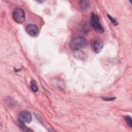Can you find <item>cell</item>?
Segmentation results:
<instances>
[{
  "label": "cell",
  "instance_id": "obj_1",
  "mask_svg": "<svg viewBox=\"0 0 132 132\" xmlns=\"http://www.w3.org/2000/svg\"><path fill=\"white\" fill-rule=\"evenodd\" d=\"M87 45V40L82 37H77L74 38L70 43L71 49L74 51H78L82 49Z\"/></svg>",
  "mask_w": 132,
  "mask_h": 132
},
{
  "label": "cell",
  "instance_id": "obj_2",
  "mask_svg": "<svg viewBox=\"0 0 132 132\" xmlns=\"http://www.w3.org/2000/svg\"><path fill=\"white\" fill-rule=\"evenodd\" d=\"M90 21L92 27L97 32L102 34L104 32V28L101 24L97 15L94 13H92L90 18Z\"/></svg>",
  "mask_w": 132,
  "mask_h": 132
},
{
  "label": "cell",
  "instance_id": "obj_3",
  "mask_svg": "<svg viewBox=\"0 0 132 132\" xmlns=\"http://www.w3.org/2000/svg\"><path fill=\"white\" fill-rule=\"evenodd\" d=\"M90 44L92 51L96 54L101 52L104 46L103 41L102 39L99 37L93 38L91 41Z\"/></svg>",
  "mask_w": 132,
  "mask_h": 132
},
{
  "label": "cell",
  "instance_id": "obj_4",
  "mask_svg": "<svg viewBox=\"0 0 132 132\" xmlns=\"http://www.w3.org/2000/svg\"><path fill=\"white\" fill-rule=\"evenodd\" d=\"M12 18L14 21L17 23H22L25 21V14L24 11L21 8H16L12 12Z\"/></svg>",
  "mask_w": 132,
  "mask_h": 132
},
{
  "label": "cell",
  "instance_id": "obj_5",
  "mask_svg": "<svg viewBox=\"0 0 132 132\" xmlns=\"http://www.w3.org/2000/svg\"><path fill=\"white\" fill-rule=\"evenodd\" d=\"M32 116L31 113L26 110H24L20 112L18 115V120L20 123L26 124L30 123L31 121Z\"/></svg>",
  "mask_w": 132,
  "mask_h": 132
},
{
  "label": "cell",
  "instance_id": "obj_6",
  "mask_svg": "<svg viewBox=\"0 0 132 132\" xmlns=\"http://www.w3.org/2000/svg\"><path fill=\"white\" fill-rule=\"evenodd\" d=\"M26 30L28 35L32 37L36 36L38 33V27L32 24H28L26 27Z\"/></svg>",
  "mask_w": 132,
  "mask_h": 132
},
{
  "label": "cell",
  "instance_id": "obj_7",
  "mask_svg": "<svg viewBox=\"0 0 132 132\" xmlns=\"http://www.w3.org/2000/svg\"><path fill=\"white\" fill-rule=\"evenodd\" d=\"M79 4L80 8L82 9H86L89 7V2L87 1H79Z\"/></svg>",
  "mask_w": 132,
  "mask_h": 132
},
{
  "label": "cell",
  "instance_id": "obj_8",
  "mask_svg": "<svg viewBox=\"0 0 132 132\" xmlns=\"http://www.w3.org/2000/svg\"><path fill=\"white\" fill-rule=\"evenodd\" d=\"M30 87L31 90L34 92H37L38 90V87L35 80H31L30 83Z\"/></svg>",
  "mask_w": 132,
  "mask_h": 132
},
{
  "label": "cell",
  "instance_id": "obj_9",
  "mask_svg": "<svg viewBox=\"0 0 132 132\" xmlns=\"http://www.w3.org/2000/svg\"><path fill=\"white\" fill-rule=\"evenodd\" d=\"M124 118H125V120L126 123L127 124V125L130 127H132V122H131V117L129 116H126Z\"/></svg>",
  "mask_w": 132,
  "mask_h": 132
},
{
  "label": "cell",
  "instance_id": "obj_10",
  "mask_svg": "<svg viewBox=\"0 0 132 132\" xmlns=\"http://www.w3.org/2000/svg\"><path fill=\"white\" fill-rule=\"evenodd\" d=\"M107 16H108V18L111 20V22H112V23L113 24H114L115 25H118V22H117V21L115 19H114V18H113L111 16H110L109 14H108L107 15Z\"/></svg>",
  "mask_w": 132,
  "mask_h": 132
},
{
  "label": "cell",
  "instance_id": "obj_11",
  "mask_svg": "<svg viewBox=\"0 0 132 132\" xmlns=\"http://www.w3.org/2000/svg\"><path fill=\"white\" fill-rule=\"evenodd\" d=\"M104 99L103 100H106V101H111V100H114L115 98L114 97H113V98H103Z\"/></svg>",
  "mask_w": 132,
  "mask_h": 132
}]
</instances>
